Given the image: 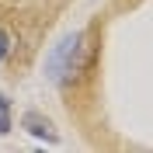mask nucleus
<instances>
[{
	"instance_id": "4",
	"label": "nucleus",
	"mask_w": 153,
	"mask_h": 153,
	"mask_svg": "<svg viewBox=\"0 0 153 153\" xmlns=\"http://www.w3.org/2000/svg\"><path fill=\"white\" fill-rule=\"evenodd\" d=\"M7 42H10V38H7V31H0V59L7 56V49H10V45H7Z\"/></svg>"
},
{
	"instance_id": "3",
	"label": "nucleus",
	"mask_w": 153,
	"mask_h": 153,
	"mask_svg": "<svg viewBox=\"0 0 153 153\" xmlns=\"http://www.w3.org/2000/svg\"><path fill=\"white\" fill-rule=\"evenodd\" d=\"M10 132V101L7 94H0V136H7Z\"/></svg>"
},
{
	"instance_id": "2",
	"label": "nucleus",
	"mask_w": 153,
	"mask_h": 153,
	"mask_svg": "<svg viewBox=\"0 0 153 153\" xmlns=\"http://www.w3.org/2000/svg\"><path fill=\"white\" fill-rule=\"evenodd\" d=\"M21 129H25L28 136H35V139H42V143H49V146H56V143H59L56 125L49 122L42 111H25V115H21Z\"/></svg>"
},
{
	"instance_id": "1",
	"label": "nucleus",
	"mask_w": 153,
	"mask_h": 153,
	"mask_svg": "<svg viewBox=\"0 0 153 153\" xmlns=\"http://www.w3.org/2000/svg\"><path fill=\"white\" fill-rule=\"evenodd\" d=\"M87 35L84 31H70V35L59 38V45L49 52L45 59V70H49V80H56V84H63V80H70V76H76L80 70H84L87 63Z\"/></svg>"
}]
</instances>
